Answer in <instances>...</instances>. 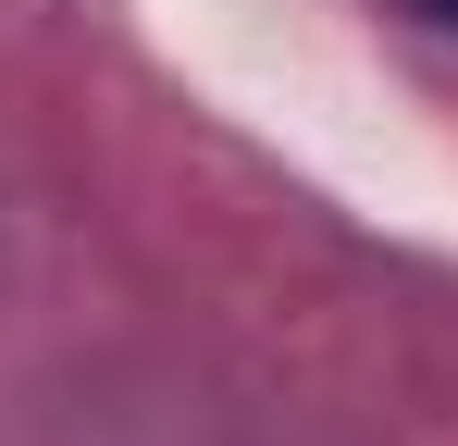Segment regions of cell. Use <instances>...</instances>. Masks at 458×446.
<instances>
[{
    "mask_svg": "<svg viewBox=\"0 0 458 446\" xmlns=\"http://www.w3.org/2000/svg\"><path fill=\"white\" fill-rule=\"evenodd\" d=\"M409 13H421V25H446V38H458V0H409Z\"/></svg>",
    "mask_w": 458,
    "mask_h": 446,
    "instance_id": "1",
    "label": "cell"
}]
</instances>
